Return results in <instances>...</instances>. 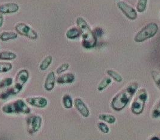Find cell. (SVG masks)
I'll list each match as a JSON object with an SVG mask.
<instances>
[{"label":"cell","mask_w":160,"mask_h":140,"mask_svg":"<svg viewBox=\"0 0 160 140\" xmlns=\"http://www.w3.org/2000/svg\"><path fill=\"white\" fill-rule=\"evenodd\" d=\"M138 87V85L137 82H132L117 94L111 102L112 109L116 111H120L124 109L136 93Z\"/></svg>","instance_id":"6da1fadb"},{"label":"cell","mask_w":160,"mask_h":140,"mask_svg":"<svg viewBox=\"0 0 160 140\" xmlns=\"http://www.w3.org/2000/svg\"><path fill=\"white\" fill-rule=\"evenodd\" d=\"M76 23L81 32L82 47L87 49L94 48L96 47L97 38L87 21L83 18L78 17L76 19Z\"/></svg>","instance_id":"7a4b0ae2"},{"label":"cell","mask_w":160,"mask_h":140,"mask_svg":"<svg viewBox=\"0 0 160 140\" xmlns=\"http://www.w3.org/2000/svg\"><path fill=\"white\" fill-rule=\"evenodd\" d=\"M1 110L4 113L7 114L27 115L31 112V109L27 103L21 99L10 102L4 105L1 108Z\"/></svg>","instance_id":"3957f363"},{"label":"cell","mask_w":160,"mask_h":140,"mask_svg":"<svg viewBox=\"0 0 160 140\" xmlns=\"http://www.w3.org/2000/svg\"><path fill=\"white\" fill-rule=\"evenodd\" d=\"M158 30L159 27L157 23L155 22L148 23L137 32L134 38V40L136 43L144 42L146 40L154 37Z\"/></svg>","instance_id":"277c9868"},{"label":"cell","mask_w":160,"mask_h":140,"mask_svg":"<svg viewBox=\"0 0 160 140\" xmlns=\"http://www.w3.org/2000/svg\"><path fill=\"white\" fill-rule=\"evenodd\" d=\"M148 98V92L146 89H140L136 93V95L131 105V112L136 114L139 115L144 111L146 102Z\"/></svg>","instance_id":"5b68a950"},{"label":"cell","mask_w":160,"mask_h":140,"mask_svg":"<svg viewBox=\"0 0 160 140\" xmlns=\"http://www.w3.org/2000/svg\"><path fill=\"white\" fill-rule=\"evenodd\" d=\"M15 30L18 34L31 40H36L38 38L37 32L26 23L23 22L16 23Z\"/></svg>","instance_id":"8992f818"},{"label":"cell","mask_w":160,"mask_h":140,"mask_svg":"<svg viewBox=\"0 0 160 140\" xmlns=\"http://www.w3.org/2000/svg\"><path fill=\"white\" fill-rule=\"evenodd\" d=\"M30 78V73L27 69H21L16 74L14 81L13 87L16 90L18 93H19L23 88L25 83L28 81Z\"/></svg>","instance_id":"52a82bcc"},{"label":"cell","mask_w":160,"mask_h":140,"mask_svg":"<svg viewBox=\"0 0 160 140\" xmlns=\"http://www.w3.org/2000/svg\"><path fill=\"white\" fill-rule=\"evenodd\" d=\"M42 125V118L39 115H32L27 118L28 132L32 135L40 130Z\"/></svg>","instance_id":"ba28073f"},{"label":"cell","mask_w":160,"mask_h":140,"mask_svg":"<svg viewBox=\"0 0 160 140\" xmlns=\"http://www.w3.org/2000/svg\"><path fill=\"white\" fill-rule=\"evenodd\" d=\"M117 6L128 19L134 21L137 19L138 14L136 9L128 4L127 2L120 1L117 3Z\"/></svg>","instance_id":"9c48e42d"},{"label":"cell","mask_w":160,"mask_h":140,"mask_svg":"<svg viewBox=\"0 0 160 140\" xmlns=\"http://www.w3.org/2000/svg\"><path fill=\"white\" fill-rule=\"evenodd\" d=\"M25 101L28 105L38 108H44L48 105V100L42 96L28 97L26 98Z\"/></svg>","instance_id":"30bf717a"},{"label":"cell","mask_w":160,"mask_h":140,"mask_svg":"<svg viewBox=\"0 0 160 140\" xmlns=\"http://www.w3.org/2000/svg\"><path fill=\"white\" fill-rule=\"evenodd\" d=\"M73 105L76 109L79 112L82 117L87 118L90 116V110L88 107L81 98H75L73 101Z\"/></svg>","instance_id":"8fae6325"},{"label":"cell","mask_w":160,"mask_h":140,"mask_svg":"<svg viewBox=\"0 0 160 140\" xmlns=\"http://www.w3.org/2000/svg\"><path fill=\"white\" fill-rule=\"evenodd\" d=\"M19 10V6L15 2H7L0 5V14L1 15L15 13Z\"/></svg>","instance_id":"7c38bea8"},{"label":"cell","mask_w":160,"mask_h":140,"mask_svg":"<svg viewBox=\"0 0 160 140\" xmlns=\"http://www.w3.org/2000/svg\"><path fill=\"white\" fill-rule=\"evenodd\" d=\"M56 76L54 72H50L45 78L44 82V88L47 92L52 91L56 86Z\"/></svg>","instance_id":"4fadbf2b"},{"label":"cell","mask_w":160,"mask_h":140,"mask_svg":"<svg viewBox=\"0 0 160 140\" xmlns=\"http://www.w3.org/2000/svg\"><path fill=\"white\" fill-rule=\"evenodd\" d=\"M75 80V76L72 73H67L60 75L57 78L56 82L60 85L72 84Z\"/></svg>","instance_id":"5bb4252c"},{"label":"cell","mask_w":160,"mask_h":140,"mask_svg":"<svg viewBox=\"0 0 160 140\" xmlns=\"http://www.w3.org/2000/svg\"><path fill=\"white\" fill-rule=\"evenodd\" d=\"M81 36V32L80 28L77 27H72L70 28L66 32V36L68 39L75 40L78 39Z\"/></svg>","instance_id":"9a60e30c"},{"label":"cell","mask_w":160,"mask_h":140,"mask_svg":"<svg viewBox=\"0 0 160 140\" xmlns=\"http://www.w3.org/2000/svg\"><path fill=\"white\" fill-rule=\"evenodd\" d=\"M18 33L12 31H4L0 34V40L2 42H7L18 38Z\"/></svg>","instance_id":"2e32d148"},{"label":"cell","mask_w":160,"mask_h":140,"mask_svg":"<svg viewBox=\"0 0 160 140\" xmlns=\"http://www.w3.org/2000/svg\"><path fill=\"white\" fill-rule=\"evenodd\" d=\"M16 54L12 51H4L0 52V60L1 61H11L16 59Z\"/></svg>","instance_id":"e0dca14e"},{"label":"cell","mask_w":160,"mask_h":140,"mask_svg":"<svg viewBox=\"0 0 160 140\" xmlns=\"http://www.w3.org/2000/svg\"><path fill=\"white\" fill-rule=\"evenodd\" d=\"M98 118L101 121L107 122L110 124H114L116 121V117L113 115L109 114H101L99 115Z\"/></svg>","instance_id":"ac0fdd59"},{"label":"cell","mask_w":160,"mask_h":140,"mask_svg":"<svg viewBox=\"0 0 160 140\" xmlns=\"http://www.w3.org/2000/svg\"><path fill=\"white\" fill-rule=\"evenodd\" d=\"M18 94L15 88L13 87H9L8 89H7L6 91L0 94V99L1 100H6L8 99L9 97L12 96H15Z\"/></svg>","instance_id":"d6986e66"},{"label":"cell","mask_w":160,"mask_h":140,"mask_svg":"<svg viewBox=\"0 0 160 140\" xmlns=\"http://www.w3.org/2000/svg\"><path fill=\"white\" fill-rule=\"evenodd\" d=\"M112 82V78L109 77H106L103 78L101 81L99 82V85L98 86V90L99 92H102L107 87L110 86Z\"/></svg>","instance_id":"ffe728a7"},{"label":"cell","mask_w":160,"mask_h":140,"mask_svg":"<svg viewBox=\"0 0 160 140\" xmlns=\"http://www.w3.org/2000/svg\"><path fill=\"white\" fill-rule=\"evenodd\" d=\"M62 103L63 107L66 109H71L73 105V101L72 97L68 94H66L63 96Z\"/></svg>","instance_id":"44dd1931"},{"label":"cell","mask_w":160,"mask_h":140,"mask_svg":"<svg viewBox=\"0 0 160 140\" xmlns=\"http://www.w3.org/2000/svg\"><path fill=\"white\" fill-rule=\"evenodd\" d=\"M52 62V57L51 55L47 56L40 62L39 69L41 70H46Z\"/></svg>","instance_id":"7402d4cb"},{"label":"cell","mask_w":160,"mask_h":140,"mask_svg":"<svg viewBox=\"0 0 160 140\" xmlns=\"http://www.w3.org/2000/svg\"><path fill=\"white\" fill-rule=\"evenodd\" d=\"M106 72L107 75L109 76V77L112 78V79H114L115 81L118 82H121L123 81L122 77L118 72L112 69H108L106 71Z\"/></svg>","instance_id":"603a6c76"},{"label":"cell","mask_w":160,"mask_h":140,"mask_svg":"<svg viewBox=\"0 0 160 140\" xmlns=\"http://www.w3.org/2000/svg\"><path fill=\"white\" fill-rule=\"evenodd\" d=\"M148 0H137L136 4V10L140 13H144L146 10Z\"/></svg>","instance_id":"cb8c5ba5"},{"label":"cell","mask_w":160,"mask_h":140,"mask_svg":"<svg viewBox=\"0 0 160 140\" xmlns=\"http://www.w3.org/2000/svg\"><path fill=\"white\" fill-rule=\"evenodd\" d=\"M13 66L12 63L6 62H0V73H6L12 70Z\"/></svg>","instance_id":"d4e9b609"},{"label":"cell","mask_w":160,"mask_h":140,"mask_svg":"<svg viewBox=\"0 0 160 140\" xmlns=\"http://www.w3.org/2000/svg\"><path fill=\"white\" fill-rule=\"evenodd\" d=\"M13 82V79L11 77H8L2 79L0 81V88H4L6 87H9L12 86Z\"/></svg>","instance_id":"484cf974"},{"label":"cell","mask_w":160,"mask_h":140,"mask_svg":"<svg viewBox=\"0 0 160 140\" xmlns=\"http://www.w3.org/2000/svg\"><path fill=\"white\" fill-rule=\"evenodd\" d=\"M69 67H70V64L69 63H63V64H61L57 68L56 70L57 74H58V75L62 74L63 73H64V72L68 70Z\"/></svg>","instance_id":"4316f807"},{"label":"cell","mask_w":160,"mask_h":140,"mask_svg":"<svg viewBox=\"0 0 160 140\" xmlns=\"http://www.w3.org/2000/svg\"><path fill=\"white\" fill-rule=\"evenodd\" d=\"M98 129L102 132L104 133H108L110 132V128H109L108 126L103 122H101L98 123Z\"/></svg>","instance_id":"83f0119b"},{"label":"cell","mask_w":160,"mask_h":140,"mask_svg":"<svg viewBox=\"0 0 160 140\" xmlns=\"http://www.w3.org/2000/svg\"><path fill=\"white\" fill-rule=\"evenodd\" d=\"M152 76L155 84L160 88V73L157 71H152Z\"/></svg>","instance_id":"f1b7e54d"},{"label":"cell","mask_w":160,"mask_h":140,"mask_svg":"<svg viewBox=\"0 0 160 140\" xmlns=\"http://www.w3.org/2000/svg\"><path fill=\"white\" fill-rule=\"evenodd\" d=\"M152 117L153 118H158L160 116V101L159 103L155 107L154 109L152 111Z\"/></svg>","instance_id":"f546056e"},{"label":"cell","mask_w":160,"mask_h":140,"mask_svg":"<svg viewBox=\"0 0 160 140\" xmlns=\"http://www.w3.org/2000/svg\"><path fill=\"white\" fill-rule=\"evenodd\" d=\"M93 32L96 36V38H98V37H101L103 34L102 29L99 27L96 28V29L95 30V31H93Z\"/></svg>","instance_id":"4dcf8cb0"},{"label":"cell","mask_w":160,"mask_h":140,"mask_svg":"<svg viewBox=\"0 0 160 140\" xmlns=\"http://www.w3.org/2000/svg\"><path fill=\"white\" fill-rule=\"evenodd\" d=\"M4 17L3 15L0 14V27H1L4 23Z\"/></svg>","instance_id":"1f68e13d"},{"label":"cell","mask_w":160,"mask_h":140,"mask_svg":"<svg viewBox=\"0 0 160 140\" xmlns=\"http://www.w3.org/2000/svg\"><path fill=\"white\" fill-rule=\"evenodd\" d=\"M150 140H160V138L159 137H158L154 136V137H152Z\"/></svg>","instance_id":"d6a6232c"},{"label":"cell","mask_w":160,"mask_h":140,"mask_svg":"<svg viewBox=\"0 0 160 140\" xmlns=\"http://www.w3.org/2000/svg\"><path fill=\"white\" fill-rule=\"evenodd\" d=\"M0 48H1V46H0Z\"/></svg>","instance_id":"836d02e7"}]
</instances>
